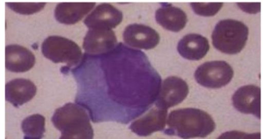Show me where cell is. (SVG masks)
<instances>
[{"mask_svg":"<svg viewBox=\"0 0 263 139\" xmlns=\"http://www.w3.org/2000/svg\"><path fill=\"white\" fill-rule=\"evenodd\" d=\"M166 122L169 129L165 133L183 138L205 137L213 132L216 126L207 112L193 108L172 111Z\"/></svg>","mask_w":263,"mask_h":139,"instance_id":"obj_1","label":"cell"},{"mask_svg":"<svg viewBox=\"0 0 263 139\" xmlns=\"http://www.w3.org/2000/svg\"><path fill=\"white\" fill-rule=\"evenodd\" d=\"M62 139H91L94 133L88 114L81 106L68 103L58 108L52 118Z\"/></svg>","mask_w":263,"mask_h":139,"instance_id":"obj_2","label":"cell"},{"mask_svg":"<svg viewBox=\"0 0 263 139\" xmlns=\"http://www.w3.org/2000/svg\"><path fill=\"white\" fill-rule=\"evenodd\" d=\"M248 34V28L242 21L225 19L215 26L212 40L215 49L221 52L236 54L246 46Z\"/></svg>","mask_w":263,"mask_h":139,"instance_id":"obj_3","label":"cell"},{"mask_svg":"<svg viewBox=\"0 0 263 139\" xmlns=\"http://www.w3.org/2000/svg\"><path fill=\"white\" fill-rule=\"evenodd\" d=\"M43 56L54 63H65L71 67L78 65L82 57L79 46L71 40L60 36H51L42 43Z\"/></svg>","mask_w":263,"mask_h":139,"instance_id":"obj_4","label":"cell"},{"mask_svg":"<svg viewBox=\"0 0 263 139\" xmlns=\"http://www.w3.org/2000/svg\"><path fill=\"white\" fill-rule=\"evenodd\" d=\"M234 75L231 66L224 61L206 62L197 68L195 78L201 86L218 89L227 85Z\"/></svg>","mask_w":263,"mask_h":139,"instance_id":"obj_5","label":"cell"},{"mask_svg":"<svg viewBox=\"0 0 263 139\" xmlns=\"http://www.w3.org/2000/svg\"><path fill=\"white\" fill-rule=\"evenodd\" d=\"M189 87L184 80L171 76L164 80L157 99L158 108L168 109L181 103L188 96Z\"/></svg>","mask_w":263,"mask_h":139,"instance_id":"obj_6","label":"cell"},{"mask_svg":"<svg viewBox=\"0 0 263 139\" xmlns=\"http://www.w3.org/2000/svg\"><path fill=\"white\" fill-rule=\"evenodd\" d=\"M123 36L127 45L142 50L154 49L160 42V35L154 29L141 24L127 26Z\"/></svg>","mask_w":263,"mask_h":139,"instance_id":"obj_7","label":"cell"},{"mask_svg":"<svg viewBox=\"0 0 263 139\" xmlns=\"http://www.w3.org/2000/svg\"><path fill=\"white\" fill-rule=\"evenodd\" d=\"M123 14L109 4L98 5L84 20L87 28L111 30L122 22Z\"/></svg>","mask_w":263,"mask_h":139,"instance_id":"obj_8","label":"cell"},{"mask_svg":"<svg viewBox=\"0 0 263 139\" xmlns=\"http://www.w3.org/2000/svg\"><path fill=\"white\" fill-rule=\"evenodd\" d=\"M233 105L237 111L243 114H253L261 119V89L255 85L240 87L234 94Z\"/></svg>","mask_w":263,"mask_h":139,"instance_id":"obj_9","label":"cell"},{"mask_svg":"<svg viewBox=\"0 0 263 139\" xmlns=\"http://www.w3.org/2000/svg\"><path fill=\"white\" fill-rule=\"evenodd\" d=\"M117 43L118 40L112 30L91 29L84 38L83 47L89 54H101L111 51Z\"/></svg>","mask_w":263,"mask_h":139,"instance_id":"obj_10","label":"cell"},{"mask_svg":"<svg viewBox=\"0 0 263 139\" xmlns=\"http://www.w3.org/2000/svg\"><path fill=\"white\" fill-rule=\"evenodd\" d=\"M167 109L153 108L145 116L132 123L129 129L140 136H148L157 131H162L166 125Z\"/></svg>","mask_w":263,"mask_h":139,"instance_id":"obj_11","label":"cell"},{"mask_svg":"<svg viewBox=\"0 0 263 139\" xmlns=\"http://www.w3.org/2000/svg\"><path fill=\"white\" fill-rule=\"evenodd\" d=\"M35 63L34 54L27 48L18 45H7L5 49V65L7 70L14 73L30 71Z\"/></svg>","mask_w":263,"mask_h":139,"instance_id":"obj_12","label":"cell"},{"mask_svg":"<svg viewBox=\"0 0 263 139\" xmlns=\"http://www.w3.org/2000/svg\"><path fill=\"white\" fill-rule=\"evenodd\" d=\"M6 100L18 107L31 101L35 96L36 87L30 80L16 79L6 83Z\"/></svg>","mask_w":263,"mask_h":139,"instance_id":"obj_13","label":"cell"},{"mask_svg":"<svg viewBox=\"0 0 263 139\" xmlns=\"http://www.w3.org/2000/svg\"><path fill=\"white\" fill-rule=\"evenodd\" d=\"M210 47L206 38L199 34H191L185 35L179 41L177 50L185 59L198 61L205 57Z\"/></svg>","mask_w":263,"mask_h":139,"instance_id":"obj_14","label":"cell"},{"mask_svg":"<svg viewBox=\"0 0 263 139\" xmlns=\"http://www.w3.org/2000/svg\"><path fill=\"white\" fill-rule=\"evenodd\" d=\"M157 22L162 27L174 32L182 30L187 22V16L183 10L170 4H162L156 12Z\"/></svg>","mask_w":263,"mask_h":139,"instance_id":"obj_15","label":"cell"},{"mask_svg":"<svg viewBox=\"0 0 263 139\" xmlns=\"http://www.w3.org/2000/svg\"><path fill=\"white\" fill-rule=\"evenodd\" d=\"M96 6V3H60L54 10V17L60 23L74 25L81 20Z\"/></svg>","mask_w":263,"mask_h":139,"instance_id":"obj_16","label":"cell"},{"mask_svg":"<svg viewBox=\"0 0 263 139\" xmlns=\"http://www.w3.org/2000/svg\"><path fill=\"white\" fill-rule=\"evenodd\" d=\"M45 125V117L42 115L34 114L27 117L21 125L25 138H42L46 131Z\"/></svg>","mask_w":263,"mask_h":139,"instance_id":"obj_17","label":"cell"},{"mask_svg":"<svg viewBox=\"0 0 263 139\" xmlns=\"http://www.w3.org/2000/svg\"><path fill=\"white\" fill-rule=\"evenodd\" d=\"M6 5L14 12L24 15H31L43 10L46 3H7Z\"/></svg>","mask_w":263,"mask_h":139,"instance_id":"obj_18","label":"cell"},{"mask_svg":"<svg viewBox=\"0 0 263 139\" xmlns=\"http://www.w3.org/2000/svg\"><path fill=\"white\" fill-rule=\"evenodd\" d=\"M191 6L196 14L204 17L214 16L223 6L222 3H191Z\"/></svg>","mask_w":263,"mask_h":139,"instance_id":"obj_19","label":"cell"},{"mask_svg":"<svg viewBox=\"0 0 263 139\" xmlns=\"http://www.w3.org/2000/svg\"><path fill=\"white\" fill-rule=\"evenodd\" d=\"M260 133L255 134H247L241 131H229L222 134L219 138H260Z\"/></svg>","mask_w":263,"mask_h":139,"instance_id":"obj_20","label":"cell"},{"mask_svg":"<svg viewBox=\"0 0 263 139\" xmlns=\"http://www.w3.org/2000/svg\"><path fill=\"white\" fill-rule=\"evenodd\" d=\"M237 6L243 12L250 14H256L261 11L260 3H238Z\"/></svg>","mask_w":263,"mask_h":139,"instance_id":"obj_21","label":"cell"}]
</instances>
